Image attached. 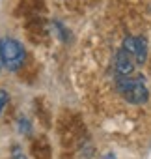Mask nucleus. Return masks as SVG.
<instances>
[{"label":"nucleus","mask_w":151,"mask_h":159,"mask_svg":"<svg viewBox=\"0 0 151 159\" xmlns=\"http://www.w3.org/2000/svg\"><path fill=\"white\" fill-rule=\"evenodd\" d=\"M116 88L119 92V96L131 103V105H144L149 99V92L145 86V81L142 75H118L116 79Z\"/></svg>","instance_id":"1"},{"label":"nucleus","mask_w":151,"mask_h":159,"mask_svg":"<svg viewBox=\"0 0 151 159\" xmlns=\"http://www.w3.org/2000/svg\"><path fill=\"white\" fill-rule=\"evenodd\" d=\"M2 60H4V66L10 69V71H17L24 58H26V51L23 47L21 41H17L15 38H4L2 41Z\"/></svg>","instance_id":"2"},{"label":"nucleus","mask_w":151,"mask_h":159,"mask_svg":"<svg viewBox=\"0 0 151 159\" xmlns=\"http://www.w3.org/2000/svg\"><path fill=\"white\" fill-rule=\"evenodd\" d=\"M121 47L134 58L136 66H142L147 58V41L142 36H127L121 43Z\"/></svg>","instance_id":"3"},{"label":"nucleus","mask_w":151,"mask_h":159,"mask_svg":"<svg viewBox=\"0 0 151 159\" xmlns=\"http://www.w3.org/2000/svg\"><path fill=\"white\" fill-rule=\"evenodd\" d=\"M134 66H136L134 58H132V56H131L123 47H119V49H118V52H116V56H114L116 75H132Z\"/></svg>","instance_id":"4"},{"label":"nucleus","mask_w":151,"mask_h":159,"mask_svg":"<svg viewBox=\"0 0 151 159\" xmlns=\"http://www.w3.org/2000/svg\"><path fill=\"white\" fill-rule=\"evenodd\" d=\"M19 131L24 133V135H28V133L32 131V129H30V122H28L26 118H21V120H19Z\"/></svg>","instance_id":"5"},{"label":"nucleus","mask_w":151,"mask_h":159,"mask_svg":"<svg viewBox=\"0 0 151 159\" xmlns=\"http://www.w3.org/2000/svg\"><path fill=\"white\" fill-rule=\"evenodd\" d=\"M8 99H10L8 92L0 88V114H2V111H4V107H6V103H8Z\"/></svg>","instance_id":"6"},{"label":"nucleus","mask_w":151,"mask_h":159,"mask_svg":"<svg viewBox=\"0 0 151 159\" xmlns=\"http://www.w3.org/2000/svg\"><path fill=\"white\" fill-rule=\"evenodd\" d=\"M11 159H24V152L19 146H13L11 148Z\"/></svg>","instance_id":"7"},{"label":"nucleus","mask_w":151,"mask_h":159,"mask_svg":"<svg viewBox=\"0 0 151 159\" xmlns=\"http://www.w3.org/2000/svg\"><path fill=\"white\" fill-rule=\"evenodd\" d=\"M4 66V60H2V43H0V69H2Z\"/></svg>","instance_id":"8"},{"label":"nucleus","mask_w":151,"mask_h":159,"mask_svg":"<svg viewBox=\"0 0 151 159\" xmlns=\"http://www.w3.org/2000/svg\"><path fill=\"white\" fill-rule=\"evenodd\" d=\"M103 159H116V155H114V153H106Z\"/></svg>","instance_id":"9"}]
</instances>
